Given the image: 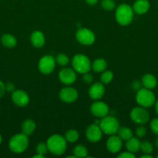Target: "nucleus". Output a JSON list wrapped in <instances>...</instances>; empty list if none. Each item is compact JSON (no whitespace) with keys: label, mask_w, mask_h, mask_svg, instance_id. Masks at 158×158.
I'll list each match as a JSON object with an SVG mask.
<instances>
[{"label":"nucleus","mask_w":158,"mask_h":158,"mask_svg":"<svg viewBox=\"0 0 158 158\" xmlns=\"http://www.w3.org/2000/svg\"><path fill=\"white\" fill-rule=\"evenodd\" d=\"M48 151L54 155L60 156L65 153L67 149V140L59 134H54L50 137L46 141Z\"/></svg>","instance_id":"1"},{"label":"nucleus","mask_w":158,"mask_h":158,"mask_svg":"<svg viewBox=\"0 0 158 158\" xmlns=\"http://www.w3.org/2000/svg\"><path fill=\"white\" fill-rule=\"evenodd\" d=\"M134 11L133 8L127 4H121L116 11V19L121 26H128L133 20Z\"/></svg>","instance_id":"2"},{"label":"nucleus","mask_w":158,"mask_h":158,"mask_svg":"<svg viewBox=\"0 0 158 158\" xmlns=\"http://www.w3.org/2000/svg\"><path fill=\"white\" fill-rule=\"evenodd\" d=\"M29 140L28 136L22 134H17L12 137L9 142V148L12 152L15 154H22L28 148Z\"/></svg>","instance_id":"3"},{"label":"nucleus","mask_w":158,"mask_h":158,"mask_svg":"<svg viewBox=\"0 0 158 158\" xmlns=\"http://www.w3.org/2000/svg\"><path fill=\"white\" fill-rule=\"evenodd\" d=\"M136 100L140 106L148 108L154 104L156 102V97L151 89L144 87L138 89Z\"/></svg>","instance_id":"4"},{"label":"nucleus","mask_w":158,"mask_h":158,"mask_svg":"<svg viewBox=\"0 0 158 158\" xmlns=\"http://www.w3.org/2000/svg\"><path fill=\"white\" fill-rule=\"evenodd\" d=\"M72 66L75 72L85 74L91 69V63L88 56L83 54H77L73 57Z\"/></svg>","instance_id":"5"},{"label":"nucleus","mask_w":158,"mask_h":158,"mask_svg":"<svg viewBox=\"0 0 158 158\" xmlns=\"http://www.w3.org/2000/svg\"><path fill=\"white\" fill-rule=\"evenodd\" d=\"M99 127L102 129V132L107 135L116 134L118 132L119 128L120 127L117 119L112 116H105L102 117L99 122Z\"/></svg>","instance_id":"6"},{"label":"nucleus","mask_w":158,"mask_h":158,"mask_svg":"<svg viewBox=\"0 0 158 158\" xmlns=\"http://www.w3.org/2000/svg\"><path fill=\"white\" fill-rule=\"evenodd\" d=\"M130 118L137 124H145L150 120V114L143 106L134 107L130 112Z\"/></svg>","instance_id":"7"},{"label":"nucleus","mask_w":158,"mask_h":158,"mask_svg":"<svg viewBox=\"0 0 158 158\" xmlns=\"http://www.w3.org/2000/svg\"><path fill=\"white\" fill-rule=\"evenodd\" d=\"M56 61L52 56L46 55L41 57L38 63L39 70L43 74H50L55 69Z\"/></svg>","instance_id":"8"},{"label":"nucleus","mask_w":158,"mask_h":158,"mask_svg":"<svg viewBox=\"0 0 158 158\" xmlns=\"http://www.w3.org/2000/svg\"><path fill=\"white\" fill-rule=\"evenodd\" d=\"M76 39L77 42L82 45L90 46L93 44L95 40L94 32L86 28H81L76 32Z\"/></svg>","instance_id":"9"},{"label":"nucleus","mask_w":158,"mask_h":158,"mask_svg":"<svg viewBox=\"0 0 158 158\" xmlns=\"http://www.w3.org/2000/svg\"><path fill=\"white\" fill-rule=\"evenodd\" d=\"M102 131L99 125L93 123V124L89 125L87 127L86 131H85V135H86L87 139L90 142L92 143H96L99 142L102 137Z\"/></svg>","instance_id":"10"},{"label":"nucleus","mask_w":158,"mask_h":158,"mask_svg":"<svg viewBox=\"0 0 158 158\" xmlns=\"http://www.w3.org/2000/svg\"><path fill=\"white\" fill-rule=\"evenodd\" d=\"M59 97L64 103H71L77 100L78 97V93L77 89L73 87H65L60 91Z\"/></svg>","instance_id":"11"},{"label":"nucleus","mask_w":158,"mask_h":158,"mask_svg":"<svg viewBox=\"0 0 158 158\" xmlns=\"http://www.w3.org/2000/svg\"><path fill=\"white\" fill-rule=\"evenodd\" d=\"M58 77L62 83L65 85H71L75 82L77 76L74 69L71 68H64L59 72Z\"/></svg>","instance_id":"12"},{"label":"nucleus","mask_w":158,"mask_h":158,"mask_svg":"<svg viewBox=\"0 0 158 158\" xmlns=\"http://www.w3.org/2000/svg\"><path fill=\"white\" fill-rule=\"evenodd\" d=\"M90 110L94 117L102 118L108 115L109 109H108V105L104 102L96 101L91 105Z\"/></svg>","instance_id":"13"},{"label":"nucleus","mask_w":158,"mask_h":158,"mask_svg":"<svg viewBox=\"0 0 158 158\" xmlns=\"http://www.w3.org/2000/svg\"><path fill=\"white\" fill-rule=\"evenodd\" d=\"M12 100L16 106H26L29 102V97L25 91L22 89H15L12 94Z\"/></svg>","instance_id":"14"},{"label":"nucleus","mask_w":158,"mask_h":158,"mask_svg":"<svg viewBox=\"0 0 158 158\" xmlns=\"http://www.w3.org/2000/svg\"><path fill=\"white\" fill-rule=\"evenodd\" d=\"M106 148L109 152L112 154H116L119 152L122 148V140L115 134L110 135L109 138L107 140Z\"/></svg>","instance_id":"15"},{"label":"nucleus","mask_w":158,"mask_h":158,"mask_svg":"<svg viewBox=\"0 0 158 158\" xmlns=\"http://www.w3.org/2000/svg\"><path fill=\"white\" fill-rule=\"evenodd\" d=\"M105 86L102 83H94L88 89V95L92 100H98L102 98L105 94Z\"/></svg>","instance_id":"16"},{"label":"nucleus","mask_w":158,"mask_h":158,"mask_svg":"<svg viewBox=\"0 0 158 158\" xmlns=\"http://www.w3.org/2000/svg\"><path fill=\"white\" fill-rule=\"evenodd\" d=\"M150 2L148 0H136L133 6L134 12L139 15H143L148 12L150 9Z\"/></svg>","instance_id":"17"},{"label":"nucleus","mask_w":158,"mask_h":158,"mask_svg":"<svg viewBox=\"0 0 158 158\" xmlns=\"http://www.w3.org/2000/svg\"><path fill=\"white\" fill-rule=\"evenodd\" d=\"M30 40L33 46L36 48H40L45 44L44 35L40 31H34L30 35Z\"/></svg>","instance_id":"18"},{"label":"nucleus","mask_w":158,"mask_h":158,"mask_svg":"<svg viewBox=\"0 0 158 158\" xmlns=\"http://www.w3.org/2000/svg\"><path fill=\"white\" fill-rule=\"evenodd\" d=\"M142 84L145 88L153 89L157 85V81H156V79L154 76L152 75V74L147 73L143 77Z\"/></svg>","instance_id":"19"},{"label":"nucleus","mask_w":158,"mask_h":158,"mask_svg":"<svg viewBox=\"0 0 158 158\" xmlns=\"http://www.w3.org/2000/svg\"><path fill=\"white\" fill-rule=\"evenodd\" d=\"M36 123L31 119H27L22 124V133L26 136H30L33 134L36 130Z\"/></svg>","instance_id":"20"},{"label":"nucleus","mask_w":158,"mask_h":158,"mask_svg":"<svg viewBox=\"0 0 158 158\" xmlns=\"http://www.w3.org/2000/svg\"><path fill=\"white\" fill-rule=\"evenodd\" d=\"M125 148L127 151L135 154L140 150V141L138 138L132 137L131 138L126 140Z\"/></svg>","instance_id":"21"},{"label":"nucleus","mask_w":158,"mask_h":158,"mask_svg":"<svg viewBox=\"0 0 158 158\" xmlns=\"http://www.w3.org/2000/svg\"><path fill=\"white\" fill-rule=\"evenodd\" d=\"M107 68V63L104 59L99 58L94 60L91 64V69L95 73H102Z\"/></svg>","instance_id":"22"},{"label":"nucleus","mask_w":158,"mask_h":158,"mask_svg":"<svg viewBox=\"0 0 158 158\" xmlns=\"http://www.w3.org/2000/svg\"><path fill=\"white\" fill-rule=\"evenodd\" d=\"M2 43L4 46L7 48H13L16 46V40L12 35L9 33L4 34L1 39Z\"/></svg>","instance_id":"23"},{"label":"nucleus","mask_w":158,"mask_h":158,"mask_svg":"<svg viewBox=\"0 0 158 158\" xmlns=\"http://www.w3.org/2000/svg\"><path fill=\"white\" fill-rule=\"evenodd\" d=\"M117 133L118 136H119L122 140H125V141L133 137V131H132V130L126 127H119Z\"/></svg>","instance_id":"24"},{"label":"nucleus","mask_w":158,"mask_h":158,"mask_svg":"<svg viewBox=\"0 0 158 158\" xmlns=\"http://www.w3.org/2000/svg\"><path fill=\"white\" fill-rule=\"evenodd\" d=\"M73 153L75 157H86L88 156V150L81 144H78L74 147Z\"/></svg>","instance_id":"25"},{"label":"nucleus","mask_w":158,"mask_h":158,"mask_svg":"<svg viewBox=\"0 0 158 158\" xmlns=\"http://www.w3.org/2000/svg\"><path fill=\"white\" fill-rule=\"evenodd\" d=\"M65 140L69 143H74L79 138V134L75 130H69L65 133Z\"/></svg>","instance_id":"26"},{"label":"nucleus","mask_w":158,"mask_h":158,"mask_svg":"<svg viewBox=\"0 0 158 158\" xmlns=\"http://www.w3.org/2000/svg\"><path fill=\"white\" fill-rule=\"evenodd\" d=\"M101 82H102L103 84H108L112 80H113V73L112 71L107 70V71H103L101 75Z\"/></svg>","instance_id":"27"},{"label":"nucleus","mask_w":158,"mask_h":158,"mask_svg":"<svg viewBox=\"0 0 158 158\" xmlns=\"http://www.w3.org/2000/svg\"><path fill=\"white\" fill-rule=\"evenodd\" d=\"M55 61H56V63H57L59 66H64L69 63L70 60L69 58H68V56H66L64 53H60L56 56Z\"/></svg>","instance_id":"28"},{"label":"nucleus","mask_w":158,"mask_h":158,"mask_svg":"<svg viewBox=\"0 0 158 158\" xmlns=\"http://www.w3.org/2000/svg\"><path fill=\"white\" fill-rule=\"evenodd\" d=\"M140 150L144 154H151L153 151V146L150 142L143 141L140 142Z\"/></svg>","instance_id":"29"},{"label":"nucleus","mask_w":158,"mask_h":158,"mask_svg":"<svg viewBox=\"0 0 158 158\" xmlns=\"http://www.w3.org/2000/svg\"><path fill=\"white\" fill-rule=\"evenodd\" d=\"M101 5L102 7L106 11H112L116 7V3L113 0H102Z\"/></svg>","instance_id":"30"},{"label":"nucleus","mask_w":158,"mask_h":158,"mask_svg":"<svg viewBox=\"0 0 158 158\" xmlns=\"http://www.w3.org/2000/svg\"><path fill=\"white\" fill-rule=\"evenodd\" d=\"M36 151H37V154H42V155H45L48 151L47 145H46V143H38Z\"/></svg>","instance_id":"31"},{"label":"nucleus","mask_w":158,"mask_h":158,"mask_svg":"<svg viewBox=\"0 0 158 158\" xmlns=\"http://www.w3.org/2000/svg\"><path fill=\"white\" fill-rule=\"evenodd\" d=\"M150 129L153 134L158 136V118H154L150 121Z\"/></svg>","instance_id":"32"},{"label":"nucleus","mask_w":158,"mask_h":158,"mask_svg":"<svg viewBox=\"0 0 158 158\" xmlns=\"http://www.w3.org/2000/svg\"><path fill=\"white\" fill-rule=\"evenodd\" d=\"M146 134H147V129L144 127L140 126L136 130V134L137 135V137H143L146 135Z\"/></svg>","instance_id":"33"},{"label":"nucleus","mask_w":158,"mask_h":158,"mask_svg":"<svg viewBox=\"0 0 158 158\" xmlns=\"http://www.w3.org/2000/svg\"><path fill=\"white\" fill-rule=\"evenodd\" d=\"M119 158H135L136 155L133 153L129 152V151H125V152L121 153L119 155H118Z\"/></svg>","instance_id":"34"},{"label":"nucleus","mask_w":158,"mask_h":158,"mask_svg":"<svg viewBox=\"0 0 158 158\" xmlns=\"http://www.w3.org/2000/svg\"><path fill=\"white\" fill-rule=\"evenodd\" d=\"M83 81L86 83H91L93 81V77L88 73H86L84 74Z\"/></svg>","instance_id":"35"},{"label":"nucleus","mask_w":158,"mask_h":158,"mask_svg":"<svg viewBox=\"0 0 158 158\" xmlns=\"http://www.w3.org/2000/svg\"><path fill=\"white\" fill-rule=\"evenodd\" d=\"M5 86H6V90L8 92L12 93L15 90V86L12 83H7L6 84H5Z\"/></svg>","instance_id":"36"},{"label":"nucleus","mask_w":158,"mask_h":158,"mask_svg":"<svg viewBox=\"0 0 158 158\" xmlns=\"http://www.w3.org/2000/svg\"><path fill=\"white\" fill-rule=\"evenodd\" d=\"M6 91V86H5V84L1 81V80H0V99L4 96Z\"/></svg>","instance_id":"37"},{"label":"nucleus","mask_w":158,"mask_h":158,"mask_svg":"<svg viewBox=\"0 0 158 158\" xmlns=\"http://www.w3.org/2000/svg\"><path fill=\"white\" fill-rule=\"evenodd\" d=\"M85 1H86V2L88 3V5H90V6H94V5H95L96 3L98 2L99 0H85Z\"/></svg>","instance_id":"38"},{"label":"nucleus","mask_w":158,"mask_h":158,"mask_svg":"<svg viewBox=\"0 0 158 158\" xmlns=\"http://www.w3.org/2000/svg\"><path fill=\"white\" fill-rule=\"evenodd\" d=\"M141 157L142 158H152L153 157V156L150 155V154H145L144 155L141 156Z\"/></svg>","instance_id":"39"},{"label":"nucleus","mask_w":158,"mask_h":158,"mask_svg":"<svg viewBox=\"0 0 158 158\" xmlns=\"http://www.w3.org/2000/svg\"><path fill=\"white\" fill-rule=\"evenodd\" d=\"M155 110H156V114H158V100H156V102H155Z\"/></svg>","instance_id":"40"},{"label":"nucleus","mask_w":158,"mask_h":158,"mask_svg":"<svg viewBox=\"0 0 158 158\" xmlns=\"http://www.w3.org/2000/svg\"><path fill=\"white\" fill-rule=\"evenodd\" d=\"M45 156L44 155H42V154H37V155L33 156V158H38V157H40V158H43Z\"/></svg>","instance_id":"41"},{"label":"nucleus","mask_w":158,"mask_h":158,"mask_svg":"<svg viewBox=\"0 0 158 158\" xmlns=\"http://www.w3.org/2000/svg\"><path fill=\"white\" fill-rule=\"evenodd\" d=\"M155 146L158 149V138H156V140H155Z\"/></svg>","instance_id":"42"},{"label":"nucleus","mask_w":158,"mask_h":158,"mask_svg":"<svg viewBox=\"0 0 158 158\" xmlns=\"http://www.w3.org/2000/svg\"><path fill=\"white\" fill-rule=\"evenodd\" d=\"M2 136H1V134H0V144H1V143H2Z\"/></svg>","instance_id":"43"},{"label":"nucleus","mask_w":158,"mask_h":158,"mask_svg":"<svg viewBox=\"0 0 158 158\" xmlns=\"http://www.w3.org/2000/svg\"><path fill=\"white\" fill-rule=\"evenodd\" d=\"M157 157H158V155H157Z\"/></svg>","instance_id":"44"},{"label":"nucleus","mask_w":158,"mask_h":158,"mask_svg":"<svg viewBox=\"0 0 158 158\" xmlns=\"http://www.w3.org/2000/svg\"><path fill=\"white\" fill-rule=\"evenodd\" d=\"M157 1H158V0H157Z\"/></svg>","instance_id":"45"}]
</instances>
